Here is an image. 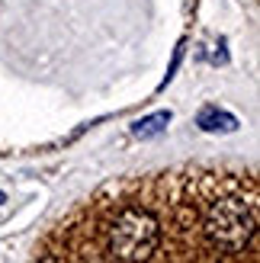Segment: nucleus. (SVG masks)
Masks as SVG:
<instances>
[{
  "instance_id": "obj_1",
  "label": "nucleus",
  "mask_w": 260,
  "mask_h": 263,
  "mask_svg": "<svg viewBox=\"0 0 260 263\" xmlns=\"http://www.w3.org/2000/svg\"><path fill=\"white\" fill-rule=\"evenodd\" d=\"M58 263H257V180L235 167H183L109 183L55 225Z\"/></svg>"
},
{
  "instance_id": "obj_2",
  "label": "nucleus",
  "mask_w": 260,
  "mask_h": 263,
  "mask_svg": "<svg viewBox=\"0 0 260 263\" xmlns=\"http://www.w3.org/2000/svg\"><path fill=\"white\" fill-rule=\"evenodd\" d=\"M196 125L202 132H222V135H228V132H238V119L225 109L218 106H202L199 116H196Z\"/></svg>"
},
{
  "instance_id": "obj_3",
  "label": "nucleus",
  "mask_w": 260,
  "mask_h": 263,
  "mask_svg": "<svg viewBox=\"0 0 260 263\" xmlns=\"http://www.w3.org/2000/svg\"><path fill=\"white\" fill-rule=\"evenodd\" d=\"M171 109H161V112H151V116H145V119H138V122H132V135L135 138H158V135H164L167 132V125H171Z\"/></svg>"
},
{
  "instance_id": "obj_4",
  "label": "nucleus",
  "mask_w": 260,
  "mask_h": 263,
  "mask_svg": "<svg viewBox=\"0 0 260 263\" xmlns=\"http://www.w3.org/2000/svg\"><path fill=\"white\" fill-rule=\"evenodd\" d=\"M180 58H183V42H180V45L174 48V61H171V68H167V77H164V84H161V87H167V84L174 81V71H177V64H180Z\"/></svg>"
},
{
  "instance_id": "obj_5",
  "label": "nucleus",
  "mask_w": 260,
  "mask_h": 263,
  "mask_svg": "<svg viewBox=\"0 0 260 263\" xmlns=\"http://www.w3.org/2000/svg\"><path fill=\"white\" fill-rule=\"evenodd\" d=\"M32 263H58V257H55V254H51V251H48V247H45V251H42V254H39V251H35V257H32Z\"/></svg>"
},
{
  "instance_id": "obj_6",
  "label": "nucleus",
  "mask_w": 260,
  "mask_h": 263,
  "mask_svg": "<svg viewBox=\"0 0 260 263\" xmlns=\"http://www.w3.org/2000/svg\"><path fill=\"white\" fill-rule=\"evenodd\" d=\"M0 205H4V193H0Z\"/></svg>"
}]
</instances>
